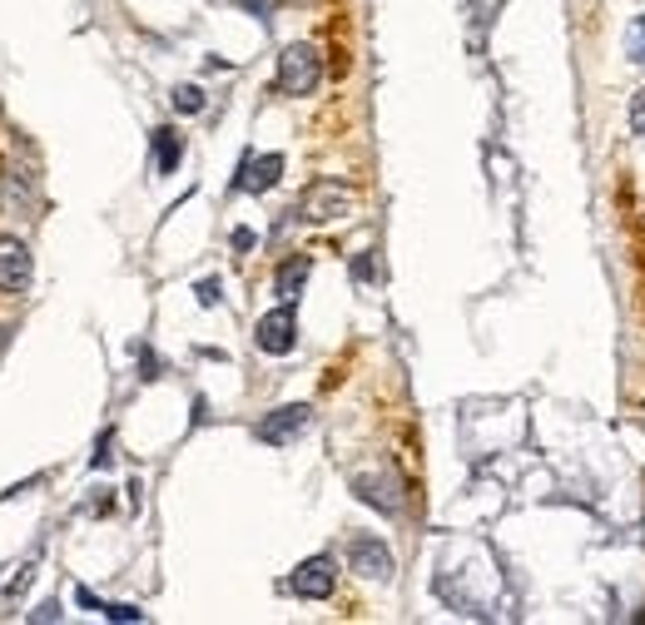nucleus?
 Segmentation results:
<instances>
[{"instance_id": "aec40b11", "label": "nucleus", "mask_w": 645, "mask_h": 625, "mask_svg": "<svg viewBox=\"0 0 645 625\" xmlns=\"http://www.w3.org/2000/svg\"><path fill=\"white\" fill-rule=\"evenodd\" d=\"M60 616H65V611H60V601H45V606H35V611H30V621H35V625L60 621Z\"/></svg>"}, {"instance_id": "9b49d317", "label": "nucleus", "mask_w": 645, "mask_h": 625, "mask_svg": "<svg viewBox=\"0 0 645 625\" xmlns=\"http://www.w3.org/2000/svg\"><path fill=\"white\" fill-rule=\"evenodd\" d=\"M179 159H184V139H179L169 125L154 129V169H159V174H174Z\"/></svg>"}, {"instance_id": "7ed1b4c3", "label": "nucleus", "mask_w": 645, "mask_h": 625, "mask_svg": "<svg viewBox=\"0 0 645 625\" xmlns=\"http://www.w3.org/2000/svg\"><path fill=\"white\" fill-rule=\"evenodd\" d=\"M254 343L268 353V358L293 353V343H298V313H293V303H278L273 313H263V318H258Z\"/></svg>"}, {"instance_id": "1a4fd4ad", "label": "nucleus", "mask_w": 645, "mask_h": 625, "mask_svg": "<svg viewBox=\"0 0 645 625\" xmlns=\"http://www.w3.org/2000/svg\"><path fill=\"white\" fill-rule=\"evenodd\" d=\"M353 497L392 516V511H402V482L397 477H353Z\"/></svg>"}, {"instance_id": "423d86ee", "label": "nucleus", "mask_w": 645, "mask_h": 625, "mask_svg": "<svg viewBox=\"0 0 645 625\" xmlns=\"http://www.w3.org/2000/svg\"><path fill=\"white\" fill-rule=\"evenodd\" d=\"M348 566L358 571V576H368V581H392V551H387L378 536H353L348 541Z\"/></svg>"}, {"instance_id": "a211bd4d", "label": "nucleus", "mask_w": 645, "mask_h": 625, "mask_svg": "<svg viewBox=\"0 0 645 625\" xmlns=\"http://www.w3.org/2000/svg\"><path fill=\"white\" fill-rule=\"evenodd\" d=\"M631 129L645 139V90H636V95H631Z\"/></svg>"}, {"instance_id": "f03ea898", "label": "nucleus", "mask_w": 645, "mask_h": 625, "mask_svg": "<svg viewBox=\"0 0 645 625\" xmlns=\"http://www.w3.org/2000/svg\"><path fill=\"white\" fill-rule=\"evenodd\" d=\"M348 209H353V189L338 184V179H318V184L303 194V204H298V214H303L308 224H333V219H343Z\"/></svg>"}, {"instance_id": "f8f14e48", "label": "nucleus", "mask_w": 645, "mask_h": 625, "mask_svg": "<svg viewBox=\"0 0 645 625\" xmlns=\"http://www.w3.org/2000/svg\"><path fill=\"white\" fill-rule=\"evenodd\" d=\"M174 110H179V115H199V110H204V90H199V85H179V90H174Z\"/></svg>"}, {"instance_id": "412c9836", "label": "nucleus", "mask_w": 645, "mask_h": 625, "mask_svg": "<svg viewBox=\"0 0 645 625\" xmlns=\"http://www.w3.org/2000/svg\"><path fill=\"white\" fill-rule=\"evenodd\" d=\"M239 5H244V10H254L258 20H268V15L278 10V0H239Z\"/></svg>"}, {"instance_id": "4468645a", "label": "nucleus", "mask_w": 645, "mask_h": 625, "mask_svg": "<svg viewBox=\"0 0 645 625\" xmlns=\"http://www.w3.org/2000/svg\"><path fill=\"white\" fill-rule=\"evenodd\" d=\"M626 55H631L636 65H645V15H636L631 30H626Z\"/></svg>"}, {"instance_id": "f257e3e1", "label": "nucleus", "mask_w": 645, "mask_h": 625, "mask_svg": "<svg viewBox=\"0 0 645 625\" xmlns=\"http://www.w3.org/2000/svg\"><path fill=\"white\" fill-rule=\"evenodd\" d=\"M323 80V55L313 45H288L278 55V95H313Z\"/></svg>"}, {"instance_id": "6ab92c4d", "label": "nucleus", "mask_w": 645, "mask_h": 625, "mask_svg": "<svg viewBox=\"0 0 645 625\" xmlns=\"http://www.w3.org/2000/svg\"><path fill=\"white\" fill-rule=\"evenodd\" d=\"M194 293H199V303H204V308H214V303L224 298V293H219V278H204V283H199Z\"/></svg>"}, {"instance_id": "f3484780", "label": "nucleus", "mask_w": 645, "mask_h": 625, "mask_svg": "<svg viewBox=\"0 0 645 625\" xmlns=\"http://www.w3.org/2000/svg\"><path fill=\"white\" fill-rule=\"evenodd\" d=\"M110 442H115V432H105V437L95 442V457H90V467H95V472H100V467H110V457H115V452H110Z\"/></svg>"}, {"instance_id": "dca6fc26", "label": "nucleus", "mask_w": 645, "mask_h": 625, "mask_svg": "<svg viewBox=\"0 0 645 625\" xmlns=\"http://www.w3.org/2000/svg\"><path fill=\"white\" fill-rule=\"evenodd\" d=\"M353 278H358V283L378 278V263H373V253H358V258H353Z\"/></svg>"}, {"instance_id": "4be33fe9", "label": "nucleus", "mask_w": 645, "mask_h": 625, "mask_svg": "<svg viewBox=\"0 0 645 625\" xmlns=\"http://www.w3.org/2000/svg\"><path fill=\"white\" fill-rule=\"evenodd\" d=\"M134 353H139V368H144L139 377H159V363H154V353H149V348H134Z\"/></svg>"}, {"instance_id": "6e6552de", "label": "nucleus", "mask_w": 645, "mask_h": 625, "mask_svg": "<svg viewBox=\"0 0 645 625\" xmlns=\"http://www.w3.org/2000/svg\"><path fill=\"white\" fill-rule=\"evenodd\" d=\"M278 179H283V154H249V159L239 164L234 189H244V194H268Z\"/></svg>"}, {"instance_id": "20e7f679", "label": "nucleus", "mask_w": 645, "mask_h": 625, "mask_svg": "<svg viewBox=\"0 0 645 625\" xmlns=\"http://www.w3.org/2000/svg\"><path fill=\"white\" fill-rule=\"evenodd\" d=\"M333 586H338V561H333V556H308V561L293 566V576H288V591L303 596V601H328Z\"/></svg>"}, {"instance_id": "ddd939ff", "label": "nucleus", "mask_w": 645, "mask_h": 625, "mask_svg": "<svg viewBox=\"0 0 645 625\" xmlns=\"http://www.w3.org/2000/svg\"><path fill=\"white\" fill-rule=\"evenodd\" d=\"M100 616H105V621H120V625L144 621V611H139V606H125V601H100Z\"/></svg>"}, {"instance_id": "9d476101", "label": "nucleus", "mask_w": 645, "mask_h": 625, "mask_svg": "<svg viewBox=\"0 0 645 625\" xmlns=\"http://www.w3.org/2000/svg\"><path fill=\"white\" fill-rule=\"evenodd\" d=\"M308 273H313V258H308V253H298V258H288V263L278 268V278H273V288H278V298H283V303H293V298L303 293V283H308Z\"/></svg>"}, {"instance_id": "39448f33", "label": "nucleus", "mask_w": 645, "mask_h": 625, "mask_svg": "<svg viewBox=\"0 0 645 625\" xmlns=\"http://www.w3.org/2000/svg\"><path fill=\"white\" fill-rule=\"evenodd\" d=\"M308 422H313V412H308L303 402H288V407H273V412L258 422L254 437L263 442V447H288L293 437L308 432Z\"/></svg>"}, {"instance_id": "0eeeda50", "label": "nucleus", "mask_w": 645, "mask_h": 625, "mask_svg": "<svg viewBox=\"0 0 645 625\" xmlns=\"http://www.w3.org/2000/svg\"><path fill=\"white\" fill-rule=\"evenodd\" d=\"M30 273H35L30 249L5 234V239H0V293H25V288H30Z\"/></svg>"}, {"instance_id": "2eb2a0df", "label": "nucleus", "mask_w": 645, "mask_h": 625, "mask_svg": "<svg viewBox=\"0 0 645 625\" xmlns=\"http://www.w3.org/2000/svg\"><path fill=\"white\" fill-rule=\"evenodd\" d=\"M30 581H35V561H25V566H20V576H15V581H10V586H5V601H20V596H25V586H30Z\"/></svg>"}]
</instances>
